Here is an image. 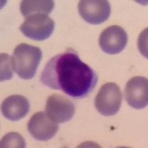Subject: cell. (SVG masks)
<instances>
[{
	"label": "cell",
	"mask_w": 148,
	"mask_h": 148,
	"mask_svg": "<svg viewBox=\"0 0 148 148\" xmlns=\"http://www.w3.org/2000/svg\"><path fill=\"white\" fill-rule=\"evenodd\" d=\"M12 58L7 53L0 55V81L4 82L12 79L14 73Z\"/></svg>",
	"instance_id": "12"
},
{
	"label": "cell",
	"mask_w": 148,
	"mask_h": 148,
	"mask_svg": "<svg viewBox=\"0 0 148 148\" xmlns=\"http://www.w3.org/2000/svg\"><path fill=\"white\" fill-rule=\"evenodd\" d=\"M42 57V52L39 47L22 43L15 48L13 53L14 71L23 79L34 77Z\"/></svg>",
	"instance_id": "2"
},
{
	"label": "cell",
	"mask_w": 148,
	"mask_h": 148,
	"mask_svg": "<svg viewBox=\"0 0 148 148\" xmlns=\"http://www.w3.org/2000/svg\"><path fill=\"white\" fill-rule=\"evenodd\" d=\"M45 113L56 123H65L73 118L75 113V106L68 98L54 93L47 98Z\"/></svg>",
	"instance_id": "5"
},
{
	"label": "cell",
	"mask_w": 148,
	"mask_h": 148,
	"mask_svg": "<svg viewBox=\"0 0 148 148\" xmlns=\"http://www.w3.org/2000/svg\"><path fill=\"white\" fill-rule=\"evenodd\" d=\"M122 93L116 83L108 82L101 86L95 99V107L101 115L110 116L116 114L121 108Z\"/></svg>",
	"instance_id": "3"
},
{
	"label": "cell",
	"mask_w": 148,
	"mask_h": 148,
	"mask_svg": "<svg viewBox=\"0 0 148 148\" xmlns=\"http://www.w3.org/2000/svg\"><path fill=\"white\" fill-rule=\"evenodd\" d=\"M55 22L46 14H38L27 17L19 27L26 37L35 41H44L52 35Z\"/></svg>",
	"instance_id": "4"
},
{
	"label": "cell",
	"mask_w": 148,
	"mask_h": 148,
	"mask_svg": "<svg viewBox=\"0 0 148 148\" xmlns=\"http://www.w3.org/2000/svg\"><path fill=\"white\" fill-rule=\"evenodd\" d=\"M54 8V2L51 0H23L20 3V11L24 17L38 14H49Z\"/></svg>",
	"instance_id": "11"
},
{
	"label": "cell",
	"mask_w": 148,
	"mask_h": 148,
	"mask_svg": "<svg viewBox=\"0 0 148 148\" xmlns=\"http://www.w3.org/2000/svg\"><path fill=\"white\" fill-rule=\"evenodd\" d=\"M127 34L119 25L104 29L99 36V46L104 53L115 55L121 53L127 44Z\"/></svg>",
	"instance_id": "8"
},
{
	"label": "cell",
	"mask_w": 148,
	"mask_h": 148,
	"mask_svg": "<svg viewBox=\"0 0 148 148\" xmlns=\"http://www.w3.org/2000/svg\"><path fill=\"white\" fill-rule=\"evenodd\" d=\"M82 18L91 25H100L109 18L110 4L106 0H82L78 5Z\"/></svg>",
	"instance_id": "6"
},
{
	"label": "cell",
	"mask_w": 148,
	"mask_h": 148,
	"mask_svg": "<svg viewBox=\"0 0 148 148\" xmlns=\"http://www.w3.org/2000/svg\"><path fill=\"white\" fill-rule=\"evenodd\" d=\"M125 99L131 108L141 110L148 104V81L143 76H135L127 82Z\"/></svg>",
	"instance_id": "7"
},
{
	"label": "cell",
	"mask_w": 148,
	"mask_h": 148,
	"mask_svg": "<svg viewBox=\"0 0 148 148\" xmlns=\"http://www.w3.org/2000/svg\"><path fill=\"white\" fill-rule=\"evenodd\" d=\"M0 145L2 148H25L26 147L25 141L23 137L19 133L14 132L5 135L1 140Z\"/></svg>",
	"instance_id": "13"
},
{
	"label": "cell",
	"mask_w": 148,
	"mask_h": 148,
	"mask_svg": "<svg viewBox=\"0 0 148 148\" xmlns=\"http://www.w3.org/2000/svg\"><path fill=\"white\" fill-rule=\"evenodd\" d=\"M30 104L27 98L21 95H14L5 99L1 105L2 113L7 119L17 121L28 113Z\"/></svg>",
	"instance_id": "10"
},
{
	"label": "cell",
	"mask_w": 148,
	"mask_h": 148,
	"mask_svg": "<svg viewBox=\"0 0 148 148\" xmlns=\"http://www.w3.org/2000/svg\"><path fill=\"white\" fill-rule=\"evenodd\" d=\"M27 130L35 139L46 141L56 134L59 125L49 118L45 112L35 113L29 120Z\"/></svg>",
	"instance_id": "9"
},
{
	"label": "cell",
	"mask_w": 148,
	"mask_h": 148,
	"mask_svg": "<svg viewBox=\"0 0 148 148\" xmlns=\"http://www.w3.org/2000/svg\"><path fill=\"white\" fill-rule=\"evenodd\" d=\"M41 81L53 90L62 91L76 99H82L95 88L98 76L95 71L79 59L73 49L53 57L41 75Z\"/></svg>",
	"instance_id": "1"
}]
</instances>
